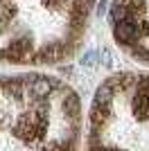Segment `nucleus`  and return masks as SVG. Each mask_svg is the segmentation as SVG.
<instances>
[{
  "mask_svg": "<svg viewBox=\"0 0 149 151\" xmlns=\"http://www.w3.org/2000/svg\"><path fill=\"white\" fill-rule=\"evenodd\" d=\"M79 97L48 75L0 77V151H77Z\"/></svg>",
  "mask_w": 149,
  "mask_h": 151,
  "instance_id": "obj_1",
  "label": "nucleus"
},
{
  "mask_svg": "<svg viewBox=\"0 0 149 151\" xmlns=\"http://www.w3.org/2000/svg\"><path fill=\"white\" fill-rule=\"evenodd\" d=\"M95 0H0V61L59 63L86 32Z\"/></svg>",
  "mask_w": 149,
  "mask_h": 151,
  "instance_id": "obj_2",
  "label": "nucleus"
},
{
  "mask_svg": "<svg viewBox=\"0 0 149 151\" xmlns=\"http://www.w3.org/2000/svg\"><path fill=\"white\" fill-rule=\"evenodd\" d=\"M111 23L115 41L149 63V0H113Z\"/></svg>",
  "mask_w": 149,
  "mask_h": 151,
  "instance_id": "obj_3",
  "label": "nucleus"
}]
</instances>
